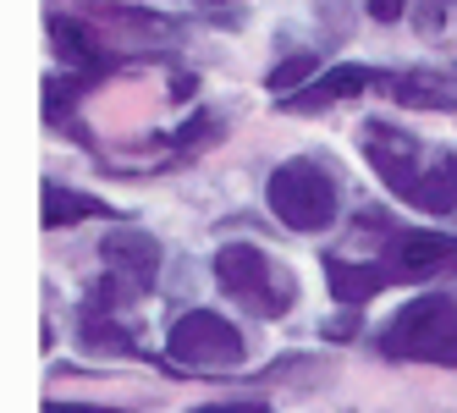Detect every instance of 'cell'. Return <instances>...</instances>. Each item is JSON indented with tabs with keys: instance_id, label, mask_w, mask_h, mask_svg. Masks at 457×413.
Returning <instances> with one entry per match:
<instances>
[{
	"instance_id": "cell-9",
	"label": "cell",
	"mask_w": 457,
	"mask_h": 413,
	"mask_svg": "<svg viewBox=\"0 0 457 413\" xmlns=\"http://www.w3.org/2000/svg\"><path fill=\"white\" fill-rule=\"evenodd\" d=\"M380 83V72L375 67H358V61H342V67H331V72H320L303 94H292L287 105H337V100H347V94H364V88H375Z\"/></svg>"
},
{
	"instance_id": "cell-16",
	"label": "cell",
	"mask_w": 457,
	"mask_h": 413,
	"mask_svg": "<svg viewBox=\"0 0 457 413\" xmlns=\"http://www.w3.org/2000/svg\"><path fill=\"white\" fill-rule=\"evenodd\" d=\"M403 6H408V0H370V17H375V22H397Z\"/></svg>"
},
{
	"instance_id": "cell-10",
	"label": "cell",
	"mask_w": 457,
	"mask_h": 413,
	"mask_svg": "<svg viewBox=\"0 0 457 413\" xmlns=\"http://www.w3.org/2000/svg\"><path fill=\"white\" fill-rule=\"evenodd\" d=\"M325 287H331L337 303H370L380 287H391L386 265H358V260H325Z\"/></svg>"
},
{
	"instance_id": "cell-17",
	"label": "cell",
	"mask_w": 457,
	"mask_h": 413,
	"mask_svg": "<svg viewBox=\"0 0 457 413\" xmlns=\"http://www.w3.org/2000/svg\"><path fill=\"white\" fill-rule=\"evenodd\" d=\"M45 413H116L111 402H50Z\"/></svg>"
},
{
	"instance_id": "cell-13",
	"label": "cell",
	"mask_w": 457,
	"mask_h": 413,
	"mask_svg": "<svg viewBox=\"0 0 457 413\" xmlns=\"http://www.w3.org/2000/svg\"><path fill=\"white\" fill-rule=\"evenodd\" d=\"M50 39H55V50L67 61H78V67H100V50H94V39L83 34L72 17H50Z\"/></svg>"
},
{
	"instance_id": "cell-12",
	"label": "cell",
	"mask_w": 457,
	"mask_h": 413,
	"mask_svg": "<svg viewBox=\"0 0 457 413\" xmlns=\"http://www.w3.org/2000/svg\"><path fill=\"white\" fill-rule=\"evenodd\" d=\"M78 342L88 347V353H133V336H127L116 326V314H100V309H83V320H78Z\"/></svg>"
},
{
	"instance_id": "cell-8",
	"label": "cell",
	"mask_w": 457,
	"mask_h": 413,
	"mask_svg": "<svg viewBox=\"0 0 457 413\" xmlns=\"http://www.w3.org/2000/svg\"><path fill=\"white\" fill-rule=\"evenodd\" d=\"M403 199L424 215H457V154H436V161L413 177V187Z\"/></svg>"
},
{
	"instance_id": "cell-14",
	"label": "cell",
	"mask_w": 457,
	"mask_h": 413,
	"mask_svg": "<svg viewBox=\"0 0 457 413\" xmlns=\"http://www.w3.org/2000/svg\"><path fill=\"white\" fill-rule=\"evenodd\" d=\"M314 67H320V55H314V50H298V55H287L281 67L270 72V94H281V100H292V88H298V83H303V78H309Z\"/></svg>"
},
{
	"instance_id": "cell-18",
	"label": "cell",
	"mask_w": 457,
	"mask_h": 413,
	"mask_svg": "<svg viewBox=\"0 0 457 413\" xmlns=\"http://www.w3.org/2000/svg\"><path fill=\"white\" fill-rule=\"evenodd\" d=\"M193 413H265V402H215V408H193Z\"/></svg>"
},
{
	"instance_id": "cell-7",
	"label": "cell",
	"mask_w": 457,
	"mask_h": 413,
	"mask_svg": "<svg viewBox=\"0 0 457 413\" xmlns=\"http://www.w3.org/2000/svg\"><path fill=\"white\" fill-rule=\"evenodd\" d=\"M457 270V237L446 232H397L386 243V276L391 281H430Z\"/></svg>"
},
{
	"instance_id": "cell-6",
	"label": "cell",
	"mask_w": 457,
	"mask_h": 413,
	"mask_svg": "<svg viewBox=\"0 0 457 413\" xmlns=\"http://www.w3.org/2000/svg\"><path fill=\"white\" fill-rule=\"evenodd\" d=\"M100 260H105V276L116 281V287L127 298H138L154 287V270H160V243L144 232V227H116L105 232L100 243Z\"/></svg>"
},
{
	"instance_id": "cell-15",
	"label": "cell",
	"mask_w": 457,
	"mask_h": 413,
	"mask_svg": "<svg viewBox=\"0 0 457 413\" xmlns=\"http://www.w3.org/2000/svg\"><path fill=\"white\" fill-rule=\"evenodd\" d=\"M397 100H413V105H452V100H441V94H436L430 78H403V83H397Z\"/></svg>"
},
{
	"instance_id": "cell-4",
	"label": "cell",
	"mask_w": 457,
	"mask_h": 413,
	"mask_svg": "<svg viewBox=\"0 0 457 413\" xmlns=\"http://www.w3.org/2000/svg\"><path fill=\"white\" fill-rule=\"evenodd\" d=\"M166 359L177 369H204V375L237 369L243 364V336H237V326L226 320V314H215V309H187L182 320L171 326V336H166Z\"/></svg>"
},
{
	"instance_id": "cell-19",
	"label": "cell",
	"mask_w": 457,
	"mask_h": 413,
	"mask_svg": "<svg viewBox=\"0 0 457 413\" xmlns=\"http://www.w3.org/2000/svg\"><path fill=\"white\" fill-rule=\"evenodd\" d=\"M413 6H419V22H424V28L441 22V0H413Z\"/></svg>"
},
{
	"instance_id": "cell-5",
	"label": "cell",
	"mask_w": 457,
	"mask_h": 413,
	"mask_svg": "<svg viewBox=\"0 0 457 413\" xmlns=\"http://www.w3.org/2000/svg\"><path fill=\"white\" fill-rule=\"evenodd\" d=\"M358 149H364V161L375 166V177L391 187V194H408L413 177L424 171L419 166V138H408L403 127H391V121H364L358 127Z\"/></svg>"
},
{
	"instance_id": "cell-1",
	"label": "cell",
	"mask_w": 457,
	"mask_h": 413,
	"mask_svg": "<svg viewBox=\"0 0 457 413\" xmlns=\"http://www.w3.org/2000/svg\"><path fill=\"white\" fill-rule=\"evenodd\" d=\"M215 281L237 309L259 314V320H281V314L298 303V276L253 243H226L215 253Z\"/></svg>"
},
{
	"instance_id": "cell-11",
	"label": "cell",
	"mask_w": 457,
	"mask_h": 413,
	"mask_svg": "<svg viewBox=\"0 0 457 413\" xmlns=\"http://www.w3.org/2000/svg\"><path fill=\"white\" fill-rule=\"evenodd\" d=\"M94 215H111V204L88 199V194H72V187H61V182L45 187V227H50V232H67V227L94 220Z\"/></svg>"
},
{
	"instance_id": "cell-2",
	"label": "cell",
	"mask_w": 457,
	"mask_h": 413,
	"mask_svg": "<svg viewBox=\"0 0 457 413\" xmlns=\"http://www.w3.org/2000/svg\"><path fill=\"white\" fill-rule=\"evenodd\" d=\"M380 353L397 364H446L457 369V298L430 293L413 298L408 309L391 314V326L380 331Z\"/></svg>"
},
{
	"instance_id": "cell-3",
	"label": "cell",
	"mask_w": 457,
	"mask_h": 413,
	"mask_svg": "<svg viewBox=\"0 0 457 413\" xmlns=\"http://www.w3.org/2000/svg\"><path fill=\"white\" fill-rule=\"evenodd\" d=\"M265 199H270L281 227H292V232H325L337 220V210H342V187H337V177L325 171L320 161L298 154V161H281L270 171Z\"/></svg>"
}]
</instances>
